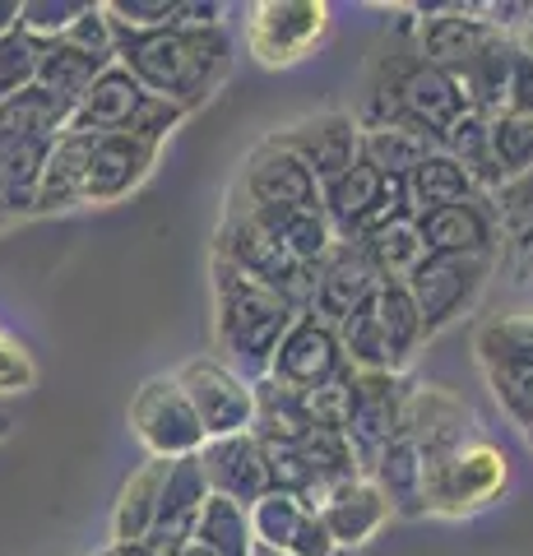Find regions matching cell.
I'll return each mask as SVG.
<instances>
[{
    "mask_svg": "<svg viewBox=\"0 0 533 556\" xmlns=\"http://www.w3.org/2000/svg\"><path fill=\"white\" fill-rule=\"evenodd\" d=\"M214 255L228 260V265H237L246 278H255V283L274 288L279 298H288L297 311H306V302H312L316 269L297 265V260L279 247V237H274L237 195H228V208H223V218H218Z\"/></svg>",
    "mask_w": 533,
    "mask_h": 556,
    "instance_id": "5",
    "label": "cell"
},
{
    "mask_svg": "<svg viewBox=\"0 0 533 556\" xmlns=\"http://www.w3.org/2000/svg\"><path fill=\"white\" fill-rule=\"evenodd\" d=\"M200 473H204V486L210 496H223V501H237V506H255L265 492H269V473H265V450L261 441L242 431V437H223V441H204L200 445Z\"/></svg>",
    "mask_w": 533,
    "mask_h": 556,
    "instance_id": "20",
    "label": "cell"
},
{
    "mask_svg": "<svg viewBox=\"0 0 533 556\" xmlns=\"http://www.w3.org/2000/svg\"><path fill=\"white\" fill-rule=\"evenodd\" d=\"M112 56L130 70L153 98L172 102L191 116L204 108L232 70V33L228 28H153V33H126L112 24Z\"/></svg>",
    "mask_w": 533,
    "mask_h": 556,
    "instance_id": "1",
    "label": "cell"
},
{
    "mask_svg": "<svg viewBox=\"0 0 533 556\" xmlns=\"http://www.w3.org/2000/svg\"><path fill=\"white\" fill-rule=\"evenodd\" d=\"M413 51L445 70L450 79H459L464 70L478 61V51L492 42V28L483 24L478 5H418L413 10Z\"/></svg>",
    "mask_w": 533,
    "mask_h": 556,
    "instance_id": "15",
    "label": "cell"
},
{
    "mask_svg": "<svg viewBox=\"0 0 533 556\" xmlns=\"http://www.w3.org/2000/svg\"><path fill=\"white\" fill-rule=\"evenodd\" d=\"M10 431H14V417H10L5 408H0V441H5V437H10Z\"/></svg>",
    "mask_w": 533,
    "mask_h": 556,
    "instance_id": "48",
    "label": "cell"
},
{
    "mask_svg": "<svg viewBox=\"0 0 533 556\" xmlns=\"http://www.w3.org/2000/svg\"><path fill=\"white\" fill-rule=\"evenodd\" d=\"M274 139H279L288 153H297L302 167L325 186L357 163L363 130H357L353 112H316V116H302V121H292V126L274 130Z\"/></svg>",
    "mask_w": 533,
    "mask_h": 556,
    "instance_id": "16",
    "label": "cell"
},
{
    "mask_svg": "<svg viewBox=\"0 0 533 556\" xmlns=\"http://www.w3.org/2000/svg\"><path fill=\"white\" fill-rule=\"evenodd\" d=\"M177 556H218V552H214V547H204V543H195V538H191V543H186Z\"/></svg>",
    "mask_w": 533,
    "mask_h": 556,
    "instance_id": "47",
    "label": "cell"
},
{
    "mask_svg": "<svg viewBox=\"0 0 533 556\" xmlns=\"http://www.w3.org/2000/svg\"><path fill=\"white\" fill-rule=\"evenodd\" d=\"M436 149V139L427 135H413V130H394V126H381V130H363V144H357V159L367 167H376L381 177L390 181H408V172L418 167L427 153Z\"/></svg>",
    "mask_w": 533,
    "mask_h": 556,
    "instance_id": "33",
    "label": "cell"
},
{
    "mask_svg": "<svg viewBox=\"0 0 533 556\" xmlns=\"http://www.w3.org/2000/svg\"><path fill=\"white\" fill-rule=\"evenodd\" d=\"M478 362H483V371H529L533 367V316L492 320L478 329Z\"/></svg>",
    "mask_w": 533,
    "mask_h": 556,
    "instance_id": "35",
    "label": "cell"
},
{
    "mask_svg": "<svg viewBox=\"0 0 533 556\" xmlns=\"http://www.w3.org/2000/svg\"><path fill=\"white\" fill-rule=\"evenodd\" d=\"M265 376L279 380V386H288V390L306 394V390L330 386V380L353 376V367H348V357H343L339 329L316 320L312 311H297V320L288 325V334L279 339V348H274Z\"/></svg>",
    "mask_w": 533,
    "mask_h": 556,
    "instance_id": "12",
    "label": "cell"
},
{
    "mask_svg": "<svg viewBox=\"0 0 533 556\" xmlns=\"http://www.w3.org/2000/svg\"><path fill=\"white\" fill-rule=\"evenodd\" d=\"M385 181L390 177H381L376 167H367L363 159H357L343 177L320 186V214L330 218L334 241H357L363 237L367 218L376 214V204H381V195H385Z\"/></svg>",
    "mask_w": 533,
    "mask_h": 556,
    "instance_id": "23",
    "label": "cell"
},
{
    "mask_svg": "<svg viewBox=\"0 0 533 556\" xmlns=\"http://www.w3.org/2000/svg\"><path fill=\"white\" fill-rule=\"evenodd\" d=\"M172 376H177L181 394L191 399V408L204 427V441H223V437H242V431H251L255 390H251V380H242L228 367V362L204 353V357H191L186 367H177Z\"/></svg>",
    "mask_w": 533,
    "mask_h": 556,
    "instance_id": "11",
    "label": "cell"
},
{
    "mask_svg": "<svg viewBox=\"0 0 533 556\" xmlns=\"http://www.w3.org/2000/svg\"><path fill=\"white\" fill-rule=\"evenodd\" d=\"M413 380L399 371H353L348 413H343V441L353 450L357 473H371L381 450L399 437L404 427V399Z\"/></svg>",
    "mask_w": 533,
    "mask_h": 556,
    "instance_id": "8",
    "label": "cell"
},
{
    "mask_svg": "<svg viewBox=\"0 0 533 556\" xmlns=\"http://www.w3.org/2000/svg\"><path fill=\"white\" fill-rule=\"evenodd\" d=\"M251 556H288V552H269V547H255Z\"/></svg>",
    "mask_w": 533,
    "mask_h": 556,
    "instance_id": "49",
    "label": "cell"
},
{
    "mask_svg": "<svg viewBox=\"0 0 533 556\" xmlns=\"http://www.w3.org/2000/svg\"><path fill=\"white\" fill-rule=\"evenodd\" d=\"M529 445H533V437H529Z\"/></svg>",
    "mask_w": 533,
    "mask_h": 556,
    "instance_id": "52",
    "label": "cell"
},
{
    "mask_svg": "<svg viewBox=\"0 0 533 556\" xmlns=\"http://www.w3.org/2000/svg\"><path fill=\"white\" fill-rule=\"evenodd\" d=\"M376 288H381V278L367 265V255L357 251L353 241H334V251L316 265V283H312L306 311L325 325H343L357 306H367L376 298Z\"/></svg>",
    "mask_w": 533,
    "mask_h": 556,
    "instance_id": "18",
    "label": "cell"
},
{
    "mask_svg": "<svg viewBox=\"0 0 533 556\" xmlns=\"http://www.w3.org/2000/svg\"><path fill=\"white\" fill-rule=\"evenodd\" d=\"M210 501V486H204V473L195 455L191 459H167V478L158 492V515H153V529L144 538V547L153 556H177L186 543L195 538V519Z\"/></svg>",
    "mask_w": 533,
    "mask_h": 556,
    "instance_id": "19",
    "label": "cell"
},
{
    "mask_svg": "<svg viewBox=\"0 0 533 556\" xmlns=\"http://www.w3.org/2000/svg\"><path fill=\"white\" fill-rule=\"evenodd\" d=\"M89 10V0H20V28L33 42H56Z\"/></svg>",
    "mask_w": 533,
    "mask_h": 556,
    "instance_id": "39",
    "label": "cell"
},
{
    "mask_svg": "<svg viewBox=\"0 0 533 556\" xmlns=\"http://www.w3.org/2000/svg\"><path fill=\"white\" fill-rule=\"evenodd\" d=\"M492 274V260L483 255H422L413 274L404 278L413 306L422 316V334L436 339L441 329H450L478 306Z\"/></svg>",
    "mask_w": 533,
    "mask_h": 556,
    "instance_id": "7",
    "label": "cell"
},
{
    "mask_svg": "<svg viewBox=\"0 0 533 556\" xmlns=\"http://www.w3.org/2000/svg\"><path fill=\"white\" fill-rule=\"evenodd\" d=\"M376 320H381V334H385V348H390V362H394V371H408V362L422 353V316H418V306H413L408 298V288H404V278H390V283L376 288Z\"/></svg>",
    "mask_w": 533,
    "mask_h": 556,
    "instance_id": "32",
    "label": "cell"
},
{
    "mask_svg": "<svg viewBox=\"0 0 533 556\" xmlns=\"http://www.w3.org/2000/svg\"><path fill=\"white\" fill-rule=\"evenodd\" d=\"M65 42H75L79 51H89V56H102V61H116L112 56V20H107V10L93 5L89 0V10L79 14V20L71 24V33H65Z\"/></svg>",
    "mask_w": 533,
    "mask_h": 556,
    "instance_id": "43",
    "label": "cell"
},
{
    "mask_svg": "<svg viewBox=\"0 0 533 556\" xmlns=\"http://www.w3.org/2000/svg\"><path fill=\"white\" fill-rule=\"evenodd\" d=\"M167 478V459H149L126 478L122 496H116L112 510V543H144L153 529V515H158V492Z\"/></svg>",
    "mask_w": 533,
    "mask_h": 556,
    "instance_id": "30",
    "label": "cell"
},
{
    "mask_svg": "<svg viewBox=\"0 0 533 556\" xmlns=\"http://www.w3.org/2000/svg\"><path fill=\"white\" fill-rule=\"evenodd\" d=\"M38 51H42V42H33L24 28L0 38V102L33 89V79H38Z\"/></svg>",
    "mask_w": 533,
    "mask_h": 556,
    "instance_id": "40",
    "label": "cell"
},
{
    "mask_svg": "<svg viewBox=\"0 0 533 556\" xmlns=\"http://www.w3.org/2000/svg\"><path fill=\"white\" fill-rule=\"evenodd\" d=\"M10 223H14V218L5 214V204H0V228H10Z\"/></svg>",
    "mask_w": 533,
    "mask_h": 556,
    "instance_id": "50",
    "label": "cell"
},
{
    "mask_svg": "<svg viewBox=\"0 0 533 556\" xmlns=\"http://www.w3.org/2000/svg\"><path fill=\"white\" fill-rule=\"evenodd\" d=\"M312 515L302 506L297 496L288 492H265L255 506H246V525H251V538L255 547H269V552H288L292 533H297V525Z\"/></svg>",
    "mask_w": 533,
    "mask_h": 556,
    "instance_id": "37",
    "label": "cell"
},
{
    "mask_svg": "<svg viewBox=\"0 0 533 556\" xmlns=\"http://www.w3.org/2000/svg\"><path fill=\"white\" fill-rule=\"evenodd\" d=\"M413 228L427 255H483L496 260V214L487 195L413 214Z\"/></svg>",
    "mask_w": 533,
    "mask_h": 556,
    "instance_id": "21",
    "label": "cell"
},
{
    "mask_svg": "<svg viewBox=\"0 0 533 556\" xmlns=\"http://www.w3.org/2000/svg\"><path fill=\"white\" fill-rule=\"evenodd\" d=\"M487 386L510 422L524 427V437H533V367L529 371H487Z\"/></svg>",
    "mask_w": 533,
    "mask_h": 556,
    "instance_id": "41",
    "label": "cell"
},
{
    "mask_svg": "<svg viewBox=\"0 0 533 556\" xmlns=\"http://www.w3.org/2000/svg\"><path fill=\"white\" fill-rule=\"evenodd\" d=\"M255 417H251V437L261 445H302L312 437V417L302 408V394L279 386V380L261 376L255 380Z\"/></svg>",
    "mask_w": 533,
    "mask_h": 556,
    "instance_id": "26",
    "label": "cell"
},
{
    "mask_svg": "<svg viewBox=\"0 0 533 556\" xmlns=\"http://www.w3.org/2000/svg\"><path fill=\"white\" fill-rule=\"evenodd\" d=\"M158 144L130 135H93L89 167H84V204H122L158 167Z\"/></svg>",
    "mask_w": 533,
    "mask_h": 556,
    "instance_id": "17",
    "label": "cell"
},
{
    "mask_svg": "<svg viewBox=\"0 0 533 556\" xmlns=\"http://www.w3.org/2000/svg\"><path fill=\"white\" fill-rule=\"evenodd\" d=\"M228 195H237L251 208H316L320 204V181L302 167L297 153H288L279 139L265 135L246 159Z\"/></svg>",
    "mask_w": 533,
    "mask_h": 556,
    "instance_id": "13",
    "label": "cell"
},
{
    "mask_svg": "<svg viewBox=\"0 0 533 556\" xmlns=\"http://www.w3.org/2000/svg\"><path fill=\"white\" fill-rule=\"evenodd\" d=\"M367 478L381 486L390 515H399V519H422V515H427V501H422L427 464H422L418 445H413L404 431L381 450V459H376V468H371Z\"/></svg>",
    "mask_w": 533,
    "mask_h": 556,
    "instance_id": "25",
    "label": "cell"
},
{
    "mask_svg": "<svg viewBox=\"0 0 533 556\" xmlns=\"http://www.w3.org/2000/svg\"><path fill=\"white\" fill-rule=\"evenodd\" d=\"M334 556H353V552H334Z\"/></svg>",
    "mask_w": 533,
    "mask_h": 556,
    "instance_id": "51",
    "label": "cell"
},
{
    "mask_svg": "<svg viewBox=\"0 0 533 556\" xmlns=\"http://www.w3.org/2000/svg\"><path fill=\"white\" fill-rule=\"evenodd\" d=\"M251 214L261 218L265 228L279 237V247L306 269H316L320 260L334 251V232H330V218L320 214V204L316 208H251Z\"/></svg>",
    "mask_w": 533,
    "mask_h": 556,
    "instance_id": "28",
    "label": "cell"
},
{
    "mask_svg": "<svg viewBox=\"0 0 533 556\" xmlns=\"http://www.w3.org/2000/svg\"><path fill=\"white\" fill-rule=\"evenodd\" d=\"M436 149H441V153H450V159L478 181V190H483V195L506 181V177H502V167H496V153H492V121H487L483 112L464 108V112L450 121V126L441 130Z\"/></svg>",
    "mask_w": 533,
    "mask_h": 556,
    "instance_id": "27",
    "label": "cell"
},
{
    "mask_svg": "<svg viewBox=\"0 0 533 556\" xmlns=\"http://www.w3.org/2000/svg\"><path fill=\"white\" fill-rule=\"evenodd\" d=\"M186 121L181 108L153 98L140 79L122 65H107L102 75L89 84V93L75 102L71 112V126L75 135H130V139H144V144H158Z\"/></svg>",
    "mask_w": 533,
    "mask_h": 556,
    "instance_id": "4",
    "label": "cell"
},
{
    "mask_svg": "<svg viewBox=\"0 0 533 556\" xmlns=\"http://www.w3.org/2000/svg\"><path fill=\"white\" fill-rule=\"evenodd\" d=\"M330 33L325 0H261L246 14V56L265 70H283L306 61Z\"/></svg>",
    "mask_w": 533,
    "mask_h": 556,
    "instance_id": "9",
    "label": "cell"
},
{
    "mask_svg": "<svg viewBox=\"0 0 533 556\" xmlns=\"http://www.w3.org/2000/svg\"><path fill=\"white\" fill-rule=\"evenodd\" d=\"M506 482H510L506 450L492 445L487 437H478L464 450H455V455L427 464V478H422L427 515H445V519L478 515V510H487L492 501H502Z\"/></svg>",
    "mask_w": 533,
    "mask_h": 556,
    "instance_id": "6",
    "label": "cell"
},
{
    "mask_svg": "<svg viewBox=\"0 0 533 556\" xmlns=\"http://www.w3.org/2000/svg\"><path fill=\"white\" fill-rule=\"evenodd\" d=\"M408 204L413 214H427V208H445V204H464V200H478L483 190H478V181L464 172L450 153L432 149L427 159L408 172Z\"/></svg>",
    "mask_w": 533,
    "mask_h": 556,
    "instance_id": "31",
    "label": "cell"
},
{
    "mask_svg": "<svg viewBox=\"0 0 533 556\" xmlns=\"http://www.w3.org/2000/svg\"><path fill=\"white\" fill-rule=\"evenodd\" d=\"M348 386H353V376L330 380V386H320V390H306V394H302V408H306V417H312V427H316V431H339V437H343V413H348Z\"/></svg>",
    "mask_w": 533,
    "mask_h": 556,
    "instance_id": "42",
    "label": "cell"
},
{
    "mask_svg": "<svg viewBox=\"0 0 533 556\" xmlns=\"http://www.w3.org/2000/svg\"><path fill=\"white\" fill-rule=\"evenodd\" d=\"M195 543L214 547L218 556H251L255 538H251V525H246V510L237 506V501L210 496L200 519H195Z\"/></svg>",
    "mask_w": 533,
    "mask_h": 556,
    "instance_id": "36",
    "label": "cell"
},
{
    "mask_svg": "<svg viewBox=\"0 0 533 556\" xmlns=\"http://www.w3.org/2000/svg\"><path fill=\"white\" fill-rule=\"evenodd\" d=\"M89 144L93 135L61 130L56 144L47 153L38 195H33V214H61V208L84 204V167H89Z\"/></svg>",
    "mask_w": 533,
    "mask_h": 556,
    "instance_id": "24",
    "label": "cell"
},
{
    "mask_svg": "<svg viewBox=\"0 0 533 556\" xmlns=\"http://www.w3.org/2000/svg\"><path fill=\"white\" fill-rule=\"evenodd\" d=\"M20 28V0H0V38Z\"/></svg>",
    "mask_w": 533,
    "mask_h": 556,
    "instance_id": "46",
    "label": "cell"
},
{
    "mask_svg": "<svg viewBox=\"0 0 533 556\" xmlns=\"http://www.w3.org/2000/svg\"><path fill=\"white\" fill-rule=\"evenodd\" d=\"M404 437L418 445L422 464H436L445 455H455L469 441L483 437V427H478V413L464 404L459 394L441 390V386H418L413 380L408 386V399H404Z\"/></svg>",
    "mask_w": 533,
    "mask_h": 556,
    "instance_id": "14",
    "label": "cell"
},
{
    "mask_svg": "<svg viewBox=\"0 0 533 556\" xmlns=\"http://www.w3.org/2000/svg\"><path fill=\"white\" fill-rule=\"evenodd\" d=\"M297 320V306L279 298L274 288L255 283L237 265L214 255V339H218V362L242 376L261 380L269 371V357L288 325Z\"/></svg>",
    "mask_w": 533,
    "mask_h": 556,
    "instance_id": "3",
    "label": "cell"
},
{
    "mask_svg": "<svg viewBox=\"0 0 533 556\" xmlns=\"http://www.w3.org/2000/svg\"><path fill=\"white\" fill-rule=\"evenodd\" d=\"M492 153H496V167H502V177H524L533 172V112L520 116H492Z\"/></svg>",
    "mask_w": 533,
    "mask_h": 556,
    "instance_id": "38",
    "label": "cell"
},
{
    "mask_svg": "<svg viewBox=\"0 0 533 556\" xmlns=\"http://www.w3.org/2000/svg\"><path fill=\"white\" fill-rule=\"evenodd\" d=\"M130 431L135 441L149 450V459H191L204 445V427L181 394L177 376H149L140 390L130 394Z\"/></svg>",
    "mask_w": 533,
    "mask_h": 556,
    "instance_id": "10",
    "label": "cell"
},
{
    "mask_svg": "<svg viewBox=\"0 0 533 556\" xmlns=\"http://www.w3.org/2000/svg\"><path fill=\"white\" fill-rule=\"evenodd\" d=\"M112 61H102V56H89V51H79L75 42H65V38H56V42H42V51H38V89L42 93H51V98H61L65 108H75V102L89 93V84L107 70Z\"/></svg>",
    "mask_w": 533,
    "mask_h": 556,
    "instance_id": "29",
    "label": "cell"
},
{
    "mask_svg": "<svg viewBox=\"0 0 533 556\" xmlns=\"http://www.w3.org/2000/svg\"><path fill=\"white\" fill-rule=\"evenodd\" d=\"M38 386V367H33L28 348L0 334V394H24Z\"/></svg>",
    "mask_w": 533,
    "mask_h": 556,
    "instance_id": "44",
    "label": "cell"
},
{
    "mask_svg": "<svg viewBox=\"0 0 533 556\" xmlns=\"http://www.w3.org/2000/svg\"><path fill=\"white\" fill-rule=\"evenodd\" d=\"M316 519L325 525V533H330V543L339 552H357L363 543H371L394 515L385 506L381 486H376L371 478H348L330 492V501L316 510Z\"/></svg>",
    "mask_w": 533,
    "mask_h": 556,
    "instance_id": "22",
    "label": "cell"
},
{
    "mask_svg": "<svg viewBox=\"0 0 533 556\" xmlns=\"http://www.w3.org/2000/svg\"><path fill=\"white\" fill-rule=\"evenodd\" d=\"M353 247L367 255V265L376 269V278H381V283H390V278H408L413 265H418V260L427 255L422 241H418V228H413V218L390 223V228H376V232H367L363 241H353Z\"/></svg>",
    "mask_w": 533,
    "mask_h": 556,
    "instance_id": "34",
    "label": "cell"
},
{
    "mask_svg": "<svg viewBox=\"0 0 533 556\" xmlns=\"http://www.w3.org/2000/svg\"><path fill=\"white\" fill-rule=\"evenodd\" d=\"M464 108H469V102H464L459 84L413 51V20H404L399 42H390L381 56L371 61L367 98H363V108L353 112V121H357V130L394 126V130L441 139V130L450 126Z\"/></svg>",
    "mask_w": 533,
    "mask_h": 556,
    "instance_id": "2",
    "label": "cell"
},
{
    "mask_svg": "<svg viewBox=\"0 0 533 556\" xmlns=\"http://www.w3.org/2000/svg\"><path fill=\"white\" fill-rule=\"evenodd\" d=\"M339 547L330 543V533H325V525L316 515H306L297 533H292V543H288V556H334Z\"/></svg>",
    "mask_w": 533,
    "mask_h": 556,
    "instance_id": "45",
    "label": "cell"
}]
</instances>
